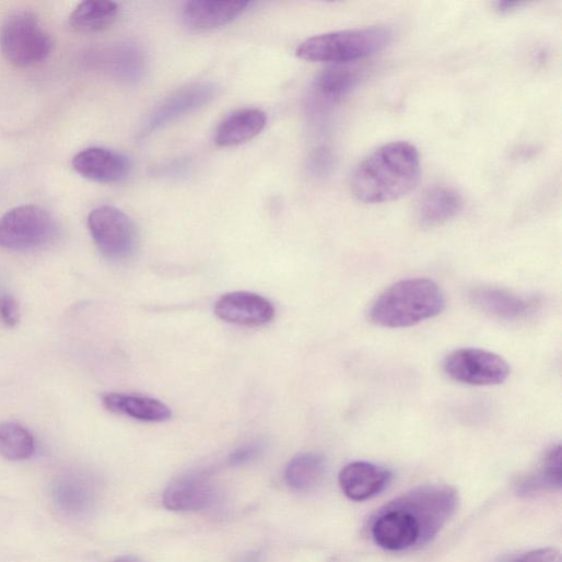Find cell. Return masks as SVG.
Listing matches in <instances>:
<instances>
[{"label":"cell","instance_id":"cell-1","mask_svg":"<svg viewBox=\"0 0 562 562\" xmlns=\"http://www.w3.org/2000/svg\"><path fill=\"white\" fill-rule=\"evenodd\" d=\"M420 178L421 160L417 148L405 141L390 142L355 167L351 190L361 202L384 203L408 195Z\"/></svg>","mask_w":562,"mask_h":562},{"label":"cell","instance_id":"cell-2","mask_svg":"<svg viewBox=\"0 0 562 562\" xmlns=\"http://www.w3.org/2000/svg\"><path fill=\"white\" fill-rule=\"evenodd\" d=\"M446 301L434 280L410 278L398 281L373 303L370 320L382 328L402 329L440 316Z\"/></svg>","mask_w":562,"mask_h":562},{"label":"cell","instance_id":"cell-3","mask_svg":"<svg viewBox=\"0 0 562 562\" xmlns=\"http://www.w3.org/2000/svg\"><path fill=\"white\" fill-rule=\"evenodd\" d=\"M393 38V31L386 27L329 33L305 40L297 48L296 56L309 62L347 65L380 52Z\"/></svg>","mask_w":562,"mask_h":562},{"label":"cell","instance_id":"cell-4","mask_svg":"<svg viewBox=\"0 0 562 562\" xmlns=\"http://www.w3.org/2000/svg\"><path fill=\"white\" fill-rule=\"evenodd\" d=\"M54 43L38 17L26 11L12 14L0 30V50L13 66L26 69L46 61Z\"/></svg>","mask_w":562,"mask_h":562},{"label":"cell","instance_id":"cell-5","mask_svg":"<svg viewBox=\"0 0 562 562\" xmlns=\"http://www.w3.org/2000/svg\"><path fill=\"white\" fill-rule=\"evenodd\" d=\"M57 234L55 219L39 206H21L0 218V247L3 248H42L52 243Z\"/></svg>","mask_w":562,"mask_h":562},{"label":"cell","instance_id":"cell-6","mask_svg":"<svg viewBox=\"0 0 562 562\" xmlns=\"http://www.w3.org/2000/svg\"><path fill=\"white\" fill-rule=\"evenodd\" d=\"M91 234L109 260L122 262L137 251L139 237L134 222L122 210L102 206L94 209L89 216Z\"/></svg>","mask_w":562,"mask_h":562},{"label":"cell","instance_id":"cell-7","mask_svg":"<svg viewBox=\"0 0 562 562\" xmlns=\"http://www.w3.org/2000/svg\"><path fill=\"white\" fill-rule=\"evenodd\" d=\"M418 520L423 545L430 542L455 514L457 492L444 484L419 487L396 500Z\"/></svg>","mask_w":562,"mask_h":562},{"label":"cell","instance_id":"cell-8","mask_svg":"<svg viewBox=\"0 0 562 562\" xmlns=\"http://www.w3.org/2000/svg\"><path fill=\"white\" fill-rule=\"evenodd\" d=\"M443 367L450 379L470 386L501 385L511 374L503 358L481 349L456 350L446 356Z\"/></svg>","mask_w":562,"mask_h":562},{"label":"cell","instance_id":"cell-9","mask_svg":"<svg viewBox=\"0 0 562 562\" xmlns=\"http://www.w3.org/2000/svg\"><path fill=\"white\" fill-rule=\"evenodd\" d=\"M372 535L379 547L389 551H405L423 546L418 520L396 500L378 513Z\"/></svg>","mask_w":562,"mask_h":562},{"label":"cell","instance_id":"cell-10","mask_svg":"<svg viewBox=\"0 0 562 562\" xmlns=\"http://www.w3.org/2000/svg\"><path fill=\"white\" fill-rule=\"evenodd\" d=\"M215 96V87L209 83L185 86L164 99L150 115L141 136L147 137L166 125L206 106Z\"/></svg>","mask_w":562,"mask_h":562},{"label":"cell","instance_id":"cell-11","mask_svg":"<svg viewBox=\"0 0 562 562\" xmlns=\"http://www.w3.org/2000/svg\"><path fill=\"white\" fill-rule=\"evenodd\" d=\"M214 314L227 324L254 328L269 324L274 317V308L257 294L235 292L216 302Z\"/></svg>","mask_w":562,"mask_h":562},{"label":"cell","instance_id":"cell-12","mask_svg":"<svg viewBox=\"0 0 562 562\" xmlns=\"http://www.w3.org/2000/svg\"><path fill=\"white\" fill-rule=\"evenodd\" d=\"M214 484L204 472H189L174 480L163 494L166 508L196 512L208 507L214 496Z\"/></svg>","mask_w":562,"mask_h":562},{"label":"cell","instance_id":"cell-13","mask_svg":"<svg viewBox=\"0 0 562 562\" xmlns=\"http://www.w3.org/2000/svg\"><path fill=\"white\" fill-rule=\"evenodd\" d=\"M72 164L83 177L103 184L121 182L130 172V162L125 155L104 148L83 150Z\"/></svg>","mask_w":562,"mask_h":562},{"label":"cell","instance_id":"cell-14","mask_svg":"<svg viewBox=\"0 0 562 562\" xmlns=\"http://www.w3.org/2000/svg\"><path fill=\"white\" fill-rule=\"evenodd\" d=\"M469 297L470 302L480 312L505 321L524 319L531 315L539 305L535 298H524L491 288L476 289Z\"/></svg>","mask_w":562,"mask_h":562},{"label":"cell","instance_id":"cell-15","mask_svg":"<svg viewBox=\"0 0 562 562\" xmlns=\"http://www.w3.org/2000/svg\"><path fill=\"white\" fill-rule=\"evenodd\" d=\"M391 472L367 461H355L346 466L339 476L344 494L353 501H366L380 493L390 482Z\"/></svg>","mask_w":562,"mask_h":562},{"label":"cell","instance_id":"cell-16","mask_svg":"<svg viewBox=\"0 0 562 562\" xmlns=\"http://www.w3.org/2000/svg\"><path fill=\"white\" fill-rule=\"evenodd\" d=\"M249 2H207L194 0L185 4L182 13L184 24L195 32H210L225 26L241 16Z\"/></svg>","mask_w":562,"mask_h":562},{"label":"cell","instance_id":"cell-17","mask_svg":"<svg viewBox=\"0 0 562 562\" xmlns=\"http://www.w3.org/2000/svg\"><path fill=\"white\" fill-rule=\"evenodd\" d=\"M461 208L463 198L457 190L449 186L435 185L420 197L415 218L422 227L432 229L456 216Z\"/></svg>","mask_w":562,"mask_h":562},{"label":"cell","instance_id":"cell-18","mask_svg":"<svg viewBox=\"0 0 562 562\" xmlns=\"http://www.w3.org/2000/svg\"><path fill=\"white\" fill-rule=\"evenodd\" d=\"M266 124V114L259 109L237 110L227 116L218 127L214 141L222 148L244 144L256 138Z\"/></svg>","mask_w":562,"mask_h":562},{"label":"cell","instance_id":"cell-19","mask_svg":"<svg viewBox=\"0 0 562 562\" xmlns=\"http://www.w3.org/2000/svg\"><path fill=\"white\" fill-rule=\"evenodd\" d=\"M103 403L114 413L143 422H165L172 418V411L166 405L149 397L108 394L104 396Z\"/></svg>","mask_w":562,"mask_h":562},{"label":"cell","instance_id":"cell-20","mask_svg":"<svg viewBox=\"0 0 562 562\" xmlns=\"http://www.w3.org/2000/svg\"><path fill=\"white\" fill-rule=\"evenodd\" d=\"M119 5L106 0H89L80 4L71 14L72 31L81 34H95L108 30L119 15Z\"/></svg>","mask_w":562,"mask_h":562},{"label":"cell","instance_id":"cell-21","mask_svg":"<svg viewBox=\"0 0 562 562\" xmlns=\"http://www.w3.org/2000/svg\"><path fill=\"white\" fill-rule=\"evenodd\" d=\"M327 473L326 458L317 453H304L288 465L285 481L297 492L316 490L325 480Z\"/></svg>","mask_w":562,"mask_h":562},{"label":"cell","instance_id":"cell-22","mask_svg":"<svg viewBox=\"0 0 562 562\" xmlns=\"http://www.w3.org/2000/svg\"><path fill=\"white\" fill-rule=\"evenodd\" d=\"M362 75L363 71L351 63L333 65L317 77L314 85L318 95L338 102L358 86Z\"/></svg>","mask_w":562,"mask_h":562},{"label":"cell","instance_id":"cell-23","mask_svg":"<svg viewBox=\"0 0 562 562\" xmlns=\"http://www.w3.org/2000/svg\"><path fill=\"white\" fill-rule=\"evenodd\" d=\"M57 503L63 511L81 514L91 507L95 491L92 482L79 475H68L60 479L55 491Z\"/></svg>","mask_w":562,"mask_h":562},{"label":"cell","instance_id":"cell-24","mask_svg":"<svg viewBox=\"0 0 562 562\" xmlns=\"http://www.w3.org/2000/svg\"><path fill=\"white\" fill-rule=\"evenodd\" d=\"M36 450L33 434L23 425L5 422L0 424V454L10 460H25Z\"/></svg>","mask_w":562,"mask_h":562},{"label":"cell","instance_id":"cell-25","mask_svg":"<svg viewBox=\"0 0 562 562\" xmlns=\"http://www.w3.org/2000/svg\"><path fill=\"white\" fill-rule=\"evenodd\" d=\"M561 488V446L552 447L545 456L537 472L528 476L520 483L522 493L530 494L543 490Z\"/></svg>","mask_w":562,"mask_h":562},{"label":"cell","instance_id":"cell-26","mask_svg":"<svg viewBox=\"0 0 562 562\" xmlns=\"http://www.w3.org/2000/svg\"><path fill=\"white\" fill-rule=\"evenodd\" d=\"M144 52L134 45H124L109 55L110 72L125 82L139 81L145 71Z\"/></svg>","mask_w":562,"mask_h":562},{"label":"cell","instance_id":"cell-27","mask_svg":"<svg viewBox=\"0 0 562 562\" xmlns=\"http://www.w3.org/2000/svg\"><path fill=\"white\" fill-rule=\"evenodd\" d=\"M333 166V156L327 149L315 151L308 160L309 172L318 177L326 176Z\"/></svg>","mask_w":562,"mask_h":562},{"label":"cell","instance_id":"cell-28","mask_svg":"<svg viewBox=\"0 0 562 562\" xmlns=\"http://www.w3.org/2000/svg\"><path fill=\"white\" fill-rule=\"evenodd\" d=\"M265 448L266 444L261 441L246 444L232 453L230 461L235 466L248 464L258 458L264 453Z\"/></svg>","mask_w":562,"mask_h":562},{"label":"cell","instance_id":"cell-29","mask_svg":"<svg viewBox=\"0 0 562 562\" xmlns=\"http://www.w3.org/2000/svg\"><path fill=\"white\" fill-rule=\"evenodd\" d=\"M0 320L9 327L14 328L20 321V306L12 296H4L0 300Z\"/></svg>","mask_w":562,"mask_h":562},{"label":"cell","instance_id":"cell-30","mask_svg":"<svg viewBox=\"0 0 562 562\" xmlns=\"http://www.w3.org/2000/svg\"><path fill=\"white\" fill-rule=\"evenodd\" d=\"M511 562H561V554L554 548H540L526 552Z\"/></svg>","mask_w":562,"mask_h":562},{"label":"cell","instance_id":"cell-31","mask_svg":"<svg viewBox=\"0 0 562 562\" xmlns=\"http://www.w3.org/2000/svg\"><path fill=\"white\" fill-rule=\"evenodd\" d=\"M515 7H519V4L518 3H497V10L500 12H508Z\"/></svg>","mask_w":562,"mask_h":562},{"label":"cell","instance_id":"cell-32","mask_svg":"<svg viewBox=\"0 0 562 562\" xmlns=\"http://www.w3.org/2000/svg\"><path fill=\"white\" fill-rule=\"evenodd\" d=\"M114 562H142V561L136 557L127 555V557H121V558L117 559Z\"/></svg>","mask_w":562,"mask_h":562}]
</instances>
